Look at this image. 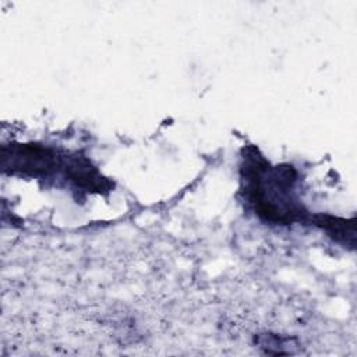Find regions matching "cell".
Segmentation results:
<instances>
[{"label": "cell", "instance_id": "cell-1", "mask_svg": "<svg viewBox=\"0 0 357 357\" xmlns=\"http://www.w3.org/2000/svg\"><path fill=\"white\" fill-rule=\"evenodd\" d=\"M241 181L247 199L262 219L290 223L307 215L294 198L297 173L293 166H271L255 146L244 148Z\"/></svg>", "mask_w": 357, "mask_h": 357}, {"label": "cell", "instance_id": "cell-2", "mask_svg": "<svg viewBox=\"0 0 357 357\" xmlns=\"http://www.w3.org/2000/svg\"><path fill=\"white\" fill-rule=\"evenodd\" d=\"M1 165L10 173L46 176L59 166V162L49 148L35 144H10L3 146Z\"/></svg>", "mask_w": 357, "mask_h": 357}, {"label": "cell", "instance_id": "cell-3", "mask_svg": "<svg viewBox=\"0 0 357 357\" xmlns=\"http://www.w3.org/2000/svg\"><path fill=\"white\" fill-rule=\"evenodd\" d=\"M66 176L79 188H84L86 191H109L110 190V181L105 178L95 166L91 165V162L84 156H71L68 158L67 163L64 165Z\"/></svg>", "mask_w": 357, "mask_h": 357}, {"label": "cell", "instance_id": "cell-4", "mask_svg": "<svg viewBox=\"0 0 357 357\" xmlns=\"http://www.w3.org/2000/svg\"><path fill=\"white\" fill-rule=\"evenodd\" d=\"M314 225L324 229L333 240L354 247L356 244V230H354V220H346L324 213H318L312 216Z\"/></svg>", "mask_w": 357, "mask_h": 357}]
</instances>
